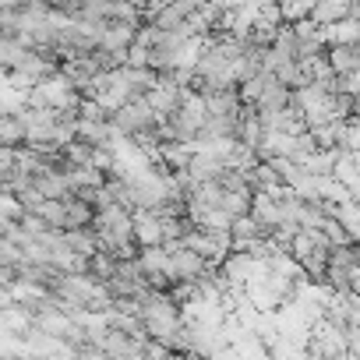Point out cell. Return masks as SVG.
Returning <instances> with one entry per match:
<instances>
[{"instance_id": "3957f363", "label": "cell", "mask_w": 360, "mask_h": 360, "mask_svg": "<svg viewBox=\"0 0 360 360\" xmlns=\"http://www.w3.org/2000/svg\"><path fill=\"white\" fill-rule=\"evenodd\" d=\"M36 216H39L50 230H60V233L68 230V202H43Z\"/></svg>"}, {"instance_id": "7a4b0ae2", "label": "cell", "mask_w": 360, "mask_h": 360, "mask_svg": "<svg viewBox=\"0 0 360 360\" xmlns=\"http://www.w3.org/2000/svg\"><path fill=\"white\" fill-rule=\"evenodd\" d=\"M29 138H25V124L18 120V110L15 113H0V148H25Z\"/></svg>"}, {"instance_id": "6da1fadb", "label": "cell", "mask_w": 360, "mask_h": 360, "mask_svg": "<svg viewBox=\"0 0 360 360\" xmlns=\"http://www.w3.org/2000/svg\"><path fill=\"white\" fill-rule=\"evenodd\" d=\"M184 99H188V89L173 85L169 78H159V82L148 89V96H145V103L152 106V113H155L159 120H169L180 106H184Z\"/></svg>"}]
</instances>
